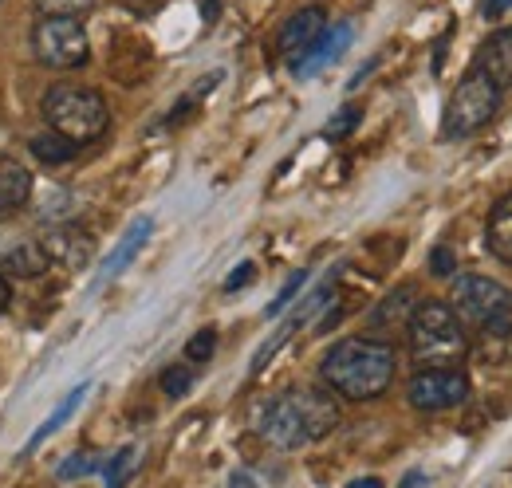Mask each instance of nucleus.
Segmentation results:
<instances>
[{
    "label": "nucleus",
    "instance_id": "obj_1",
    "mask_svg": "<svg viewBox=\"0 0 512 488\" xmlns=\"http://www.w3.org/2000/svg\"><path fill=\"white\" fill-rule=\"evenodd\" d=\"M320 374L331 386V394L347 402H371L390 390L398 374V355H394V343L371 339V335H351V339H339L323 355Z\"/></svg>",
    "mask_w": 512,
    "mask_h": 488
},
{
    "label": "nucleus",
    "instance_id": "obj_2",
    "mask_svg": "<svg viewBox=\"0 0 512 488\" xmlns=\"http://www.w3.org/2000/svg\"><path fill=\"white\" fill-rule=\"evenodd\" d=\"M335 426H339V402L316 386L284 390L260 414V437L276 449H304L327 437Z\"/></svg>",
    "mask_w": 512,
    "mask_h": 488
},
{
    "label": "nucleus",
    "instance_id": "obj_3",
    "mask_svg": "<svg viewBox=\"0 0 512 488\" xmlns=\"http://www.w3.org/2000/svg\"><path fill=\"white\" fill-rule=\"evenodd\" d=\"M406 339H410V359L418 363V370H442V366H457L469 359V335L446 300H422L414 307Z\"/></svg>",
    "mask_w": 512,
    "mask_h": 488
},
{
    "label": "nucleus",
    "instance_id": "obj_4",
    "mask_svg": "<svg viewBox=\"0 0 512 488\" xmlns=\"http://www.w3.org/2000/svg\"><path fill=\"white\" fill-rule=\"evenodd\" d=\"M449 307L461 319V327H473L481 339H512V288L489 276H457Z\"/></svg>",
    "mask_w": 512,
    "mask_h": 488
},
{
    "label": "nucleus",
    "instance_id": "obj_5",
    "mask_svg": "<svg viewBox=\"0 0 512 488\" xmlns=\"http://www.w3.org/2000/svg\"><path fill=\"white\" fill-rule=\"evenodd\" d=\"M44 119L56 134H64L67 142L87 146L95 138L107 134L111 126V111L107 99L95 87H79V83H56L44 95Z\"/></svg>",
    "mask_w": 512,
    "mask_h": 488
},
{
    "label": "nucleus",
    "instance_id": "obj_6",
    "mask_svg": "<svg viewBox=\"0 0 512 488\" xmlns=\"http://www.w3.org/2000/svg\"><path fill=\"white\" fill-rule=\"evenodd\" d=\"M501 95H505V91H497L485 75L469 71V75L453 87V95H449L446 115H442V134H446L449 142L477 134L481 126H489V122L497 119V111H501Z\"/></svg>",
    "mask_w": 512,
    "mask_h": 488
},
{
    "label": "nucleus",
    "instance_id": "obj_7",
    "mask_svg": "<svg viewBox=\"0 0 512 488\" xmlns=\"http://www.w3.org/2000/svg\"><path fill=\"white\" fill-rule=\"evenodd\" d=\"M32 52L52 71H71L91 60V40L75 16H40L32 28Z\"/></svg>",
    "mask_w": 512,
    "mask_h": 488
},
{
    "label": "nucleus",
    "instance_id": "obj_8",
    "mask_svg": "<svg viewBox=\"0 0 512 488\" xmlns=\"http://www.w3.org/2000/svg\"><path fill=\"white\" fill-rule=\"evenodd\" d=\"M473 394L469 374L461 366H442V370H418L406 386V398L414 410L422 414H442V410H457L465 406Z\"/></svg>",
    "mask_w": 512,
    "mask_h": 488
},
{
    "label": "nucleus",
    "instance_id": "obj_9",
    "mask_svg": "<svg viewBox=\"0 0 512 488\" xmlns=\"http://www.w3.org/2000/svg\"><path fill=\"white\" fill-rule=\"evenodd\" d=\"M44 252L52 260V268H87L91 256H95V237L87 229H75V225H56L48 229L44 237Z\"/></svg>",
    "mask_w": 512,
    "mask_h": 488
},
{
    "label": "nucleus",
    "instance_id": "obj_10",
    "mask_svg": "<svg viewBox=\"0 0 512 488\" xmlns=\"http://www.w3.org/2000/svg\"><path fill=\"white\" fill-rule=\"evenodd\" d=\"M323 32H327L323 8H300V12H292L288 24L280 28V56L288 63H300L312 52V44L320 40Z\"/></svg>",
    "mask_w": 512,
    "mask_h": 488
},
{
    "label": "nucleus",
    "instance_id": "obj_11",
    "mask_svg": "<svg viewBox=\"0 0 512 488\" xmlns=\"http://www.w3.org/2000/svg\"><path fill=\"white\" fill-rule=\"evenodd\" d=\"M469 71L485 75L497 91H509L512 87V28L493 32V36L477 48V56H473V67H469Z\"/></svg>",
    "mask_w": 512,
    "mask_h": 488
},
{
    "label": "nucleus",
    "instance_id": "obj_12",
    "mask_svg": "<svg viewBox=\"0 0 512 488\" xmlns=\"http://www.w3.org/2000/svg\"><path fill=\"white\" fill-rule=\"evenodd\" d=\"M418 292L406 284V288H394L390 296H386L383 304L375 307V315H371V331H379V335H371V339H383L390 343V335H406V327H410V319H414V300Z\"/></svg>",
    "mask_w": 512,
    "mask_h": 488
},
{
    "label": "nucleus",
    "instance_id": "obj_13",
    "mask_svg": "<svg viewBox=\"0 0 512 488\" xmlns=\"http://www.w3.org/2000/svg\"><path fill=\"white\" fill-rule=\"evenodd\" d=\"M351 36H355V28H351V24H331V28L323 32L320 40L312 44V52H308V56H304L300 63H292V71H296L300 79H308V75H320L323 67H331V63H335L339 56H343V52H347Z\"/></svg>",
    "mask_w": 512,
    "mask_h": 488
},
{
    "label": "nucleus",
    "instance_id": "obj_14",
    "mask_svg": "<svg viewBox=\"0 0 512 488\" xmlns=\"http://www.w3.org/2000/svg\"><path fill=\"white\" fill-rule=\"evenodd\" d=\"M48 268H52V260H48V252H44L40 237H32V241H16L4 256H0V272H4V276H16V280H36V276H44Z\"/></svg>",
    "mask_w": 512,
    "mask_h": 488
},
{
    "label": "nucleus",
    "instance_id": "obj_15",
    "mask_svg": "<svg viewBox=\"0 0 512 488\" xmlns=\"http://www.w3.org/2000/svg\"><path fill=\"white\" fill-rule=\"evenodd\" d=\"M150 229H154V221H150V217H138V221L130 225L127 233H123V241L115 244V252L107 256V264H103V272H99V280H95V284H107V280H115V276L127 268L130 260L142 252V244H146V237H150Z\"/></svg>",
    "mask_w": 512,
    "mask_h": 488
},
{
    "label": "nucleus",
    "instance_id": "obj_16",
    "mask_svg": "<svg viewBox=\"0 0 512 488\" xmlns=\"http://www.w3.org/2000/svg\"><path fill=\"white\" fill-rule=\"evenodd\" d=\"M485 244L489 252L501 260V264H512V193H505L493 213H489V225H485Z\"/></svg>",
    "mask_w": 512,
    "mask_h": 488
},
{
    "label": "nucleus",
    "instance_id": "obj_17",
    "mask_svg": "<svg viewBox=\"0 0 512 488\" xmlns=\"http://www.w3.org/2000/svg\"><path fill=\"white\" fill-rule=\"evenodd\" d=\"M28 197H32V174L20 162L0 158V213L28 205Z\"/></svg>",
    "mask_w": 512,
    "mask_h": 488
},
{
    "label": "nucleus",
    "instance_id": "obj_18",
    "mask_svg": "<svg viewBox=\"0 0 512 488\" xmlns=\"http://www.w3.org/2000/svg\"><path fill=\"white\" fill-rule=\"evenodd\" d=\"M87 390H91V382H79L75 390H67V398H64V402H60V406H56V410H52V418H48L44 426H40V429H36V433H32V441H28V449H36V445H44V441H48V437H52L56 429L64 426L67 418H71V414L79 410V402L87 398Z\"/></svg>",
    "mask_w": 512,
    "mask_h": 488
},
{
    "label": "nucleus",
    "instance_id": "obj_19",
    "mask_svg": "<svg viewBox=\"0 0 512 488\" xmlns=\"http://www.w3.org/2000/svg\"><path fill=\"white\" fill-rule=\"evenodd\" d=\"M32 154H36L44 166H64V162H71V158L79 154V146L67 142L64 134H56V130H44V134L32 138Z\"/></svg>",
    "mask_w": 512,
    "mask_h": 488
},
{
    "label": "nucleus",
    "instance_id": "obj_20",
    "mask_svg": "<svg viewBox=\"0 0 512 488\" xmlns=\"http://www.w3.org/2000/svg\"><path fill=\"white\" fill-rule=\"evenodd\" d=\"M304 284H308V268H300V272H292V276H288V284L280 288V296H276L272 304L264 307V315H268V319H276V315H280L284 307H288V304H292V300H296V296H300V288H304Z\"/></svg>",
    "mask_w": 512,
    "mask_h": 488
},
{
    "label": "nucleus",
    "instance_id": "obj_21",
    "mask_svg": "<svg viewBox=\"0 0 512 488\" xmlns=\"http://www.w3.org/2000/svg\"><path fill=\"white\" fill-rule=\"evenodd\" d=\"M32 4L40 8V16H75V20L95 8V0H32Z\"/></svg>",
    "mask_w": 512,
    "mask_h": 488
},
{
    "label": "nucleus",
    "instance_id": "obj_22",
    "mask_svg": "<svg viewBox=\"0 0 512 488\" xmlns=\"http://www.w3.org/2000/svg\"><path fill=\"white\" fill-rule=\"evenodd\" d=\"M130 473H134V445L119 449L111 457V465H107V488H123L130 481Z\"/></svg>",
    "mask_w": 512,
    "mask_h": 488
},
{
    "label": "nucleus",
    "instance_id": "obj_23",
    "mask_svg": "<svg viewBox=\"0 0 512 488\" xmlns=\"http://www.w3.org/2000/svg\"><path fill=\"white\" fill-rule=\"evenodd\" d=\"M213 351H217V331L205 327V331H197L190 343H186V363H209Z\"/></svg>",
    "mask_w": 512,
    "mask_h": 488
},
{
    "label": "nucleus",
    "instance_id": "obj_24",
    "mask_svg": "<svg viewBox=\"0 0 512 488\" xmlns=\"http://www.w3.org/2000/svg\"><path fill=\"white\" fill-rule=\"evenodd\" d=\"M359 119H363V115H359V107H339V115H335V119L323 126V138H327V142H339V138H347V134L359 126Z\"/></svg>",
    "mask_w": 512,
    "mask_h": 488
},
{
    "label": "nucleus",
    "instance_id": "obj_25",
    "mask_svg": "<svg viewBox=\"0 0 512 488\" xmlns=\"http://www.w3.org/2000/svg\"><path fill=\"white\" fill-rule=\"evenodd\" d=\"M190 386H193V370L186 363L162 370V390H166L170 398H182V394H190Z\"/></svg>",
    "mask_w": 512,
    "mask_h": 488
},
{
    "label": "nucleus",
    "instance_id": "obj_26",
    "mask_svg": "<svg viewBox=\"0 0 512 488\" xmlns=\"http://www.w3.org/2000/svg\"><path fill=\"white\" fill-rule=\"evenodd\" d=\"M95 469H99V461H95L91 453H75V457H67L64 465H60L56 477H60V481H75V477H91Z\"/></svg>",
    "mask_w": 512,
    "mask_h": 488
},
{
    "label": "nucleus",
    "instance_id": "obj_27",
    "mask_svg": "<svg viewBox=\"0 0 512 488\" xmlns=\"http://www.w3.org/2000/svg\"><path fill=\"white\" fill-rule=\"evenodd\" d=\"M430 272H434V276H453V272H457V256H453L449 244H438V248L430 252Z\"/></svg>",
    "mask_w": 512,
    "mask_h": 488
},
{
    "label": "nucleus",
    "instance_id": "obj_28",
    "mask_svg": "<svg viewBox=\"0 0 512 488\" xmlns=\"http://www.w3.org/2000/svg\"><path fill=\"white\" fill-rule=\"evenodd\" d=\"M256 280V264L253 260H245V264H237V272H229V280H225V292H241L245 284H253Z\"/></svg>",
    "mask_w": 512,
    "mask_h": 488
},
{
    "label": "nucleus",
    "instance_id": "obj_29",
    "mask_svg": "<svg viewBox=\"0 0 512 488\" xmlns=\"http://www.w3.org/2000/svg\"><path fill=\"white\" fill-rule=\"evenodd\" d=\"M509 8H512V0H481V16H485V20H501Z\"/></svg>",
    "mask_w": 512,
    "mask_h": 488
},
{
    "label": "nucleus",
    "instance_id": "obj_30",
    "mask_svg": "<svg viewBox=\"0 0 512 488\" xmlns=\"http://www.w3.org/2000/svg\"><path fill=\"white\" fill-rule=\"evenodd\" d=\"M8 300H12V284H8V276L0 272V311L8 307Z\"/></svg>",
    "mask_w": 512,
    "mask_h": 488
},
{
    "label": "nucleus",
    "instance_id": "obj_31",
    "mask_svg": "<svg viewBox=\"0 0 512 488\" xmlns=\"http://www.w3.org/2000/svg\"><path fill=\"white\" fill-rule=\"evenodd\" d=\"M229 488H256V481L249 477V473H237V477L229 481Z\"/></svg>",
    "mask_w": 512,
    "mask_h": 488
},
{
    "label": "nucleus",
    "instance_id": "obj_32",
    "mask_svg": "<svg viewBox=\"0 0 512 488\" xmlns=\"http://www.w3.org/2000/svg\"><path fill=\"white\" fill-rule=\"evenodd\" d=\"M347 488H383V481L379 477H363V481H351Z\"/></svg>",
    "mask_w": 512,
    "mask_h": 488
},
{
    "label": "nucleus",
    "instance_id": "obj_33",
    "mask_svg": "<svg viewBox=\"0 0 512 488\" xmlns=\"http://www.w3.org/2000/svg\"><path fill=\"white\" fill-rule=\"evenodd\" d=\"M418 485H422V473H410V477L402 481V488H418Z\"/></svg>",
    "mask_w": 512,
    "mask_h": 488
}]
</instances>
